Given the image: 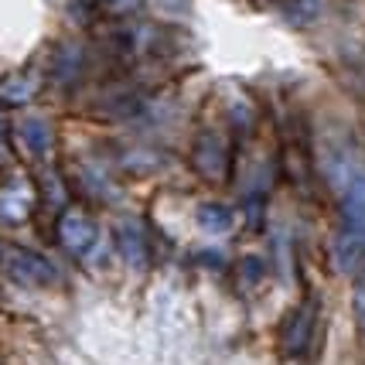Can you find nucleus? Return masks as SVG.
Returning <instances> with one entry per match:
<instances>
[{
  "label": "nucleus",
  "mask_w": 365,
  "mask_h": 365,
  "mask_svg": "<svg viewBox=\"0 0 365 365\" xmlns=\"http://www.w3.org/2000/svg\"><path fill=\"white\" fill-rule=\"evenodd\" d=\"M351 307H355V318H359V324H362V331H365V273L355 280V290H351Z\"/></svg>",
  "instance_id": "obj_12"
},
{
  "label": "nucleus",
  "mask_w": 365,
  "mask_h": 365,
  "mask_svg": "<svg viewBox=\"0 0 365 365\" xmlns=\"http://www.w3.org/2000/svg\"><path fill=\"white\" fill-rule=\"evenodd\" d=\"M321 11V0H297L294 4V21H311Z\"/></svg>",
  "instance_id": "obj_13"
},
{
  "label": "nucleus",
  "mask_w": 365,
  "mask_h": 365,
  "mask_svg": "<svg viewBox=\"0 0 365 365\" xmlns=\"http://www.w3.org/2000/svg\"><path fill=\"white\" fill-rule=\"evenodd\" d=\"M331 267L338 273H362L365 267V222L341 219L338 232L331 236Z\"/></svg>",
  "instance_id": "obj_3"
},
{
  "label": "nucleus",
  "mask_w": 365,
  "mask_h": 365,
  "mask_svg": "<svg viewBox=\"0 0 365 365\" xmlns=\"http://www.w3.org/2000/svg\"><path fill=\"white\" fill-rule=\"evenodd\" d=\"M58 242L72 256L86 259L96 250V242H99V225L82 208H65L62 215H58Z\"/></svg>",
  "instance_id": "obj_4"
},
{
  "label": "nucleus",
  "mask_w": 365,
  "mask_h": 365,
  "mask_svg": "<svg viewBox=\"0 0 365 365\" xmlns=\"http://www.w3.org/2000/svg\"><path fill=\"white\" fill-rule=\"evenodd\" d=\"M106 4H110V7H116V11H123V14L140 7V0H106Z\"/></svg>",
  "instance_id": "obj_15"
},
{
  "label": "nucleus",
  "mask_w": 365,
  "mask_h": 365,
  "mask_svg": "<svg viewBox=\"0 0 365 365\" xmlns=\"http://www.w3.org/2000/svg\"><path fill=\"white\" fill-rule=\"evenodd\" d=\"M0 273L24 287H51L58 284V267L48 256L34 253L28 246H11L0 239Z\"/></svg>",
  "instance_id": "obj_1"
},
{
  "label": "nucleus",
  "mask_w": 365,
  "mask_h": 365,
  "mask_svg": "<svg viewBox=\"0 0 365 365\" xmlns=\"http://www.w3.org/2000/svg\"><path fill=\"white\" fill-rule=\"evenodd\" d=\"M34 212V188L28 178H14L0 188V222L21 225Z\"/></svg>",
  "instance_id": "obj_6"
},
{
  "label": "nucleus",
  "mask_w": 365,
  "mask_h": 365,
  "mask_svg": "<svg viewBox=\"0 0 365 365\" xmlns=\"http://www.w3.org/2000/svg\"><path fill=\"white\" fill-rule=\"evenodd\" d=\"M38 89V82L31 76H7V79L0 82V99L4 103H11V106H21V103H28Z\"/></svg>",
  "instance_id": "obj_10"
},
{
  "label": "nucleus",
  "mask_w": 365,
  "mask_h": 365,
  "mask_svg": "<svg viewBox=\"0 0 365 365\" xmlns=\"http://www.w3.org/2000/svg\"><path fill=\"white\" fill-rule=\"evenodd\" d=\"M116 246H120V256L127 259L130 270L143 273L150 267V246H147V232H143L140 219H123L116 225Z\"/></svg>",
  "instance_id": "obj_7"
},
{
  "label": "nucleus",
  "mask_w": 365,
  "mask_h": 365,
  "mask_svg": "<svg viewBox=\"0 0 365 365\" xmlns=\"http://www.w3.org/2000/svg\"><path fill=\"white\" fill-rule=\"evenodd\" d=\"M17 137L21 143L31 150L34 158H48V150H51V127H48V120L41 116H28V120H21V127H17Z\"/></svg>",
  "instance_id": "obj_9"
},
{
  "label": "nucleus",
  "mask_w": 365,
  "mask_h": 365,
  "mask_svg": "<svg viewBox=\"0 0 365 365\" xmlns=\"http://www.w3.org/2000/svg\"><path fill=\"white\" fill-rule=\"evenodd\" d=\"M239 277H242V284H259L263 280V259L259 256H246L242 263H239Z\"/></svg>",
  "instance_id": "obj_11"
},
{
  "label": "nucleus",
  "mask_w": 365,
  "mask_h": 365,
  "mask_svg": "<svg viewBox=\"0 0 365 365\" xmlns=\"http://www.w3.org/2000/svg\"><path fill=\"white\" fill-rule=\"evenodd\" d=\"M154 7L158 11H164V14H188V7H191V0H154Z\"/></svg>",
  "instance_id": "obj_14"
},
{
  "label": "nucleus",
  "mask_w": 365,
  "mask_h": 365,
  "mask_svg": "<svg viewBox=\"0 0 365 365\" xmlns=\"http://www.w3.org/2000/svg\"><path fill=\"white\" fill-rule=\"evenodd\" d=\"M195 225L205 232V236H225L232 225H236V215L225 202H202L195 208Z\"/></svg>",
  "instance_id": "obj_8"
},
{
  "label": "nucleus",
  "mask_w": 365,
  "mask_h": 365,
  "mask_svg": "<svg viewBox=\"0 0 365 365\" xmlns=\"http://www.w3.org/2000/svg\"><path fill=\"white\" fill-rule=\"evenodd\" d=\"M229 143H225L222 133H215V130H205V133H198L195 143H191V168L198 171V175L205 178V181H225L229 178Z\"/></svg>",
  "instance_id": "obj_2"
},
{
  "label": "nucleus",
  "mask_w": 365,
  "mask_h": 365,
  "mask_svg": "<svg viewBox=\"0 0 365 365\" xmlns=\"http://www.w3.org/2000/svg\"><path fill=\"white\" fill-rule=\"evenodd\" d=\"M314 331H318V304L314 301L297 304V307L290 311V318L284 321V328H280V351L290 355V359L304 355V351L311 349Z\"/></svg>",
  "instance_id": "obj_5"
}]
</instances>
